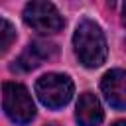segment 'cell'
<instances>
[{
    "label": "cell",
    "mask_w": 126,
    "mask_h": 126,
    "mask_svg": "<svg viewBox=\"0 0 126 126\" xmlns=\"http://www.w3.org/2000/svg\"><path fill=\"white\" fill-rule=\"evenodd\" d=\"M57 55V47L49 41H32L18 57L14 69L20 71H32L35 67H39L43 61H49Z\"/></svg>",
    "instance_id": "cell-5"
},
{
    "label": "cell",
    "mask_w": 126,
    "mask_h": 126,
    "mask_svg": "<svg viewBox=\"0 0 126 126\" xmlns=\"http://www.w3.org/2000/svg\"><path fill=\"white\" fill-rule=\"evenodd\" d=\"M73 47L79 57V61L85 67H100L106 59V39L98 24L93 20H81L75 35H73Z\"/></svg>",
    "instance_id": "cell-1"
},
{
    "label": "cell",
    "mask_w": 126,
    "mask_h": 126,
    "mask_svg": "<svg viewBox=\"0 0 126 126\" xmlns=\"http://www.w3.org/2000/svg\"><path fill=\"white\" fill-rule=\"evenodd\" d=\"M77 122L81 126H98L104 118L102 106L93 93H83L77 102Z\"/></svg>",
    "instance_id": "cell-7"
},
{
    "label": "cell",
    "mask_w": 126,
    "mask_h": 126,
    "mask_svg": "<svg viewBox=\"0 0 126 126\" xmlns=\"http://www.w3.org/2000/svg\"><path fill=\"white\" fill-rule=\"evenodd\" d=\"M24 22L39 33H57L63 28V16L51 2L35 0L30 2L24 10Z\"/></svg>",
    "instance_id": "cell-4"
},
{
    "label": "cell",
    "mask_w": 126,
    "mask_h": 126,
    "mask_svg": "<svg viewBox=\"0 0 126 126\" xmlns=\"http://www.w3.org/2000/svg\"><path fill=\"white\" fill-rule=\"evenodd\" d=\"M75 85L67 75L61 73H47L37 79L35 83V94L47 108H61L65 106L73 96Z\"/></svg>",
    "instance_id": "cell-3"
},
{
    "label": "cell",
    "mask_w": 126,
    "mask_h": 126,
    "mask_svg": "<svg viewBox=\"0 0 126 126\" xmlns=\"http://www.w3.org/2000/svg\"><path fill=\"white\" fill-rule=\"evenodd\" d=\"M49 126H59V124H49Z\"/></svg>",
    "instance_id": "cell-10"
},
{
    "label": "cell",
    "mask_w": 126,
    "mask_h": 126,
    "mask_svg": "<svg viewBox=\"0 0 126 126\" xmlns=\"http://www.w3.org/2000/svg\"><path fill=\"white\" fill-rule=\"evenodd\" d=\"M14 41H16V28L8 20L0 18V55H4Z\"/></svg>",
    "instance_id": "cell-8"
},
{
    "label": "cell",
    "mask_w": 126,
    "mask_h": 126,
    "mask_svg": "<svg viewBox=\"0 0 126 126\" xmlns=\"http://www.w3.org/2000/svg\"><path fill=\"white\" fill-rule=\"evenodd\" d=\"M114 126H126V122H124V120H118V122H116Z\"/></svg>",
    "instance_id": "cell-9"
},
{
    "label": "cell",
    "mask_w": 126,
    "mask_h": 126,
    "mask_svg": "<svg viewBox=\"0 0 126 126\" xmlns=\"http://www.w3.org/2000/svg\"><path fill=\"white\" fill-rule=\"evenodd\" d=\"M2 106L8 118L20 126L32 122L35 116V104L32 100L30 91L20 83H4L2 87Z\"/></svg>",
    "instance_id": "cell-2"
},
{
    "label": "cell",
    "mask_w": 126,
    "mask_h": 126,
    "mask_svg": "<svg viewBox=\"0 0 126 126\" xmlns=\"http://www.w3.org/2000/svg\"><path fill=\"white\" fill-rule=\"evenodd\" d=\"M100 89L104 93V98L114 108L122 110L126 106V73L122 69L108 71L100 81Z\"/></svg>",
    "instance_id": "cell-6"
}]
</instances>
